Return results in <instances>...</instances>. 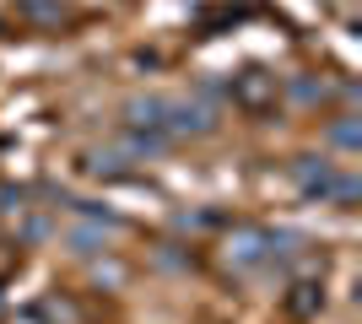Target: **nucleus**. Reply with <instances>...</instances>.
<instances>
[{
  "mask_svg": "<svg viewBox=\"0 0 362 324\" xmlns=\"http://www.w3.org/2000/svg\"><path fill=\"white\" fill-rule=\"evenodd\" d=\"M227 97L243 108V114H271L276 97H281V87H276L271 71H259V65H249V71H238V76L227 81Z\"/></svg>",
  "mask_w": 362,
  "mask_h": 324,
  "instance_id": "1",
  "label": "nucleus"
},
{
  "mask_svg": "<svg viewBox=\"0 0 362 324\" xmlns=\"http://www.w3.org/2000/svg\"><path fill=\"white\" fill-rule=\"evenodd\" d=\"M271 260V232L265 227H233L227 232V265L233 270H255Z\"/></svg>",
  "mask_w": 362,
  "mask_h": 324,
  "instance_id": "2",
  "label": "nucleus"
},
{
  "mask_svg": "<svg viewBox=\"0 0 362 324\" xmlns=\"http://www.w3.org/2000/svg\"><path fill=\"white\" fill-rule=\"evenodd\" d=\"M216 130V114L206 103H195V97H173L168 103V136L184 140V136H211Z\"/></svg>",
  "mask_w": 362,
  "mask_h": 324,
  "instance_id": "3",
  "label": "nucleus"
},
{
  "mask_svg": "<svg viewBox=\"0 0 362 324\" xmlns=\"http://www.w3.org/2000/svg\"><path fill=\"white\" fill-rule=\"evenodd\" d=\"M292 184H298L308 200L325 205V195H330V184H335V162L330 157H314V152L292 157Z\"/></svg>",
  "mask_w": 362,
  "mask_h": 324,
  "instance_id": "4",
  "label": "nucleus"
},
{
  "mask_svg": "<svg viewBox=\"0 0 362 324\" xmlns=\"http://www.w3.org/2000/svg\"><path fill=\"white\" fill-rule=\"evenodd\" d=\"M168 103H173V97H163V92L130 97V103H124V124H136V130H163L168 136Z\"/></svg>",
  "mask_w": 362,
  "mask_h": 324,
  "instance_id": "5",
  "label": "nucleus"
},
{
  "mask_svg": "<svg viewBox=\"0 0 362 324\" xmlns=\"http://www.w3.org/2000/svg\"><path fill=\"white\" fill-rule=\"evenodd\" d=\"M173 146V136H163V130H136V124H124V136H119V152L130 157V162H141V157H157Z\"/></svg>",
  "mask_w": 362,
  "mask_h": 324,
  "instance_id": "6",
  "label": "nucleus"
},
{
  "mask_svg": "<svg viewBox=\"0 0 362 324\" xmlns=\"http://www.w3.org/2000/svg\"><path fill=\"white\" fill-rule=\"evenodd\" d=\"M325 140H330L335 152H357L362 146V119L357 114H335V119L325 124Z\"/></svg>",
  "mask_w": 362,
  "mask_h": 324,
  "instance_id": "7",
  "label": "nucleus"
},
{
  "mask_svg": "<svg viewBox=\"0 0 362 324\" xmlns=\"http://www.w3.org/2000/svg\"><path fill=\"white\" fill-rule=\"evenodd\" d=\"M362 200V179L351 168H335V184H330V195H325V205H341V211H351V205Z\"/></svg>",
  "mask_w": 362,
  "mask_h": 324,
  "instance_id": "8",
  "label": "nucleus"
},
{
  "mask_svg": "<svg viewBox=\"0 0 362 324\" xmlns=\"http://www.w3.org/2000/svg\"><path fill=\"white\" fill-rule=\"evenodd\" d=\"M87 173H92V179H124V173H130V157H124V152H92Z\"/></svg>",
  "mask_w": 362,
  "mask_h": 324,
  "instance_id": "9",
  "label": "nucleus"
},
{
  "mask_svg": "<svg viewBox=\"0 0 362 324\" xmlns=\"http://www.w3.org/2000/svg\"><path fill=\"white\" fill-rule=\"evenodd\" d=\"M319 303H325V292H319L314 281H303V287H292V297H287V308L298 313V319H308V313H314Z\"/></svg>",
  "mask_w": 362,
  "mask_h": 324,
  "instance_id": "10",
  "label": "nucleus"
},
{
  "mask_svg": "<svg viewBox=\"0 0 362 324\" xmlns=\"http://www.w3.org/2000/svg\"><path fill=\"white\" fill-rule=\"evenodd\" d=\"M71 248H76V254H98V248H103V227H98V222H92V227H76Z\"/></svg>",
  "mask_w": 362,
  "mask_h": 324,
  "instance_id": "11",
  "label": "nucleus"
},
{
  "mask_svg": "<svg viewBox=\"0 0 362 324\" xmlns=\"http://www.w3.org/2000/svg\"><path fill=\"white\" fill-rule=\"evenodd\" d=\"M292 97H298V103H319V97H325V81L298 76V81H292Z\"/></svg>",
  "mask_w": 362,
  "mask_h": 324,
  "instance_id": "12",
  "label": "nucleus"
}]
</instances>
